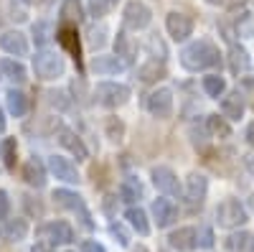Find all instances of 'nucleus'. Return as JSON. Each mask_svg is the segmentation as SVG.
Instances as JSON below:
<instances>
[{
    "label": "nucleus",
    "instance_id": "nucleus-1",
    "mask_svg": "<svg viewBox=\"0 0 254 252\" xmlns=\"http://www.w3.org/2000/svg\"><path fill=\"white\" fill-rule=\"evenodd\" d=\"M221 64V51L214 41L198 38L181 51V67L188 72H203V69H214Z\"/></svg>",
    "mask_w": 254,
    "mask_h": 252
},
{
    "label": "nucleus",
    "instance_id": "nucleus-2",
    "mask_svg": "<svg viewBox=\"0 0 254 252\" xmlns=\"http://www.w3.org/2000/svg\"><path fill=\"white\" fill-rule=\"evenodd\" d=\"M33 72L41 82H51V79H59L64 72H66V61L59 51H51V49H41L36 51L33 56Z\"/></svg>",
    "mask_w": 254,
    "mask_h": 252
},
{
    "label": "nucleus",
    "instance_id": "nucleus-3",
    "mask_svg": "<svg viewBox=\"0 0 254 252\" xmlns=\"http://www.w3.org/2000/svg\"><path fill=\"white\" fill-rule=\"evenodd\" d=\"M130 87L127 84H120V82H99L94 87V99L97 104H102V107L107 110H117L122 107V104L130 102Z\"/></svg>",
    "mask_w": 254,
    "mask_h": 252
},
{
    "label": "nucleus",
    "instance_id": "nucleus-4",
    "mask_svg": "<svg viewBox=\"0 0 254 252\" xmlns=\"http://www.w3.org/2000/svg\"><path fill=\"white\" fill-rule=\"evenodd\" d=\"M51 199L56 201V206H61V209H66V212L76 214V217H79V222L84 224V229H94L92 214H89V209H87V204H84V199H81L79 194L69 191V188H56V191H54V196H51Z\"/></svg>",
    "mask_w": 254,
    "mask_h": 252
},
{
    "label": "nucleus",
    "instance_id": "nucleus-5",
    "mask_svg": "<svg viewBox=\"0 0 254 252\" xmlns=\"http://www.w3.org/2000/svg\"><path fill=\"white\" fill-rule=\"evenodd\" d=\"M247 209L239 204V199H224L216 206V224L224 229H237L247 222Z\"/></svg>",
    "mask_w": 254,
    "mask_h": 252
},
{
    "label": "nucleus",
    "instance_id": "nucleus-6",
    "mask_svg": "<svg viewBox=\"0 0 254 252\" xmlns=\"http://www.w3.org/2000/svg\"><path fill=\"white\" fill-rule=\"evenodd\" d=\"M150 20H153V10L142 0H130L122 10V23L127 31H142L150 26Z\"/></svg>",
    "mask_w": 254,
    "mask_h": 252
},
{
    "label": "nucleus",
    "instance_id": "nucleus-7",
    "mask_svg": "<svg viewBox=\"0 0 254 252\" xmlns=\"http://www.w3.org/2000/svg\"><path fill=\"white\" fill-rule=\"evenodd\" d=\"M36 235L41 237V242H46V245H51V247H56V245H71V242H74V229H71V224H69V222H61V219L46 222L44 227H38Z\"/></svg>",
    "mask_w": 254,
    "mask_h": 252
},
{
    "label": "nucleus",
    "instance_id": "nucleus-8",
    "mask_svg": "<svg viewBox=\"0 0 254 252\" xmlns=\"http://www.w3.org/2000/svg\"><path fill=\"white\" fill-rule=\"evenodd\" d=\"M150 176H153V183H155V188H158L160 194H165V196H181V194H183L181 181H178V176L173 173V168L155 166Z\"/></svg>",
    "mask_w": 254,
    "mask_h": 252
},
{
    "label": "nucleus",
    "instance_id": "nucleus-9",
    "mask_svg": "<svg viewBox=\"0 0 254 252\" xmlns=\"http://www.w3.org/2000/svg\"><path fill=\"white\" fill-rule=\"evenodd\" d=\"M147 112L158 120H168L173 115V92L168 87L150 92V97H147Z\"/></svg>",
    "mask_w": 254,
    "mask_h": 252
},
{
    "label": "nucleus",
    "instance_id": "nucleus-10",
    "mask_svg": "<svg viewBox=\"0 0 254 252\" xmlns=\"http://www.w3.org/2000/svg\"><path fill=\"white\" fill-rule=\"evenodd\" d=\"M165 31L173 41H186L193 33V20H190V15H186L181 10H171L165 15Z\"/></svg>",
    "mask_w": 254,
    "mask_h": 252
},
{
    "label": "nucleus",
    "instance_id": "nucleus-11",
    "mask_svg": "<svg viewBox=\"0 0 254 252\" xmlns=\"http://www.w3.org/2000/svg\"><path fill=\"white\" fill-rule=\"evenodd\" d=\"M208 194V178L203 173H190L186 178V188H183V196L190 206H201L203 199Z\"/></svg>",
    "mask_w": 254,
    "mask_h": 252
},
{
    "label": "nucleus",
    "instance_id": "nucleus-12",
    "mask_svg": "<svg viewBox=\"0 0 254 252\" xmlns=\"http://www.w3.org/2000/svg\"><path fill=\"white\" fill-rule=\"evenodd\" d=\"M221 115L224 120H231V122H237L244 117V110H247V102H244V92L242 89H234V92H229L221 97Z\"/></svg>",
    "mask_w": 254,
    "mask_h": 252
},
{
    "label": "nucleus",
    "instance_id": "nucleus-13",
    "mask_svg": "<svg viewBox=\"0 0 254 252\" xmlns=\"http://www.w3.org/2000/svg\"><path fill=\"white\" fill-rule=\"evenodd\" d=\"M168 242L178 252H193L198 247V229L196 227H178L176 232L168 235Z\"/></svg>",
    "mask_w": 254,
    "mask_h": 252
},
{
    "label": "nucleus",
    "instance_id": "nucleus-14",
    "mask_svg": "<svg viewBox=\"0 0 254 252\" xmlns=\"http://www.w3.org/2000/svg\"><path fill=\"white\" fill-rule=\"evenodd\" d=\"M0 49H3L8 56H28V38L26 33H20V31H5L3 36H0Z\"/></svg>",
    "mask_w": 254,
    "mask_h": 252
},
{
    "label": "nucleus",
    "instance_id": "nucleus-15",
    "mask_svg": "<svg viewBox=\"0 0 254 252\" xmlns=\"http://www.w3.org/2000/svg\"><path fill=\"white\" fill-rule=\"evenodd\" d=\"M49 171L64 181V183H79V171H76V166L69 161V158H64V156H51L49 158Z\"/></svg>",
    "mask_w": 254,
    "mask_h": 252
},
{
    "label": "nucleus",
    "instance_id": "nucleus-16",
    "mask_svg": "<svg viewBox=\"0 0 254 252\" xmlns=\"http://www.w3.org/2000/svg\"><path fill=\"white\" fill-rule=\"evenodd\" d=\"M59 143H61V148H66L76 161H87L89 151H87L84 140H81L74 130H69V128H59Z\"/></svg>",
    "mask_w": 254,
    "mask_h": 252
},
{
    "label": "nucleus",
    "instance_id": "nucleus-17",
    "mask_svg": "<svg viewBox=\"0 0 254 252\" xmlns=\"http://www.w3.org/2000/svg\"><path fill=\"white\" fill-rule=\"evenodd\" d=\"M150 212H153V217H155L158 229L171 227V224L176 222V217H178V209H176V204H173L171 199H155L153 206H150Z\"/></svg>",
    "mask_w": 254,
    "mask_h": 252
},
{
    "label": "nucleus",
    "instance_id": "nucleus-18",
    "mask_svg": "<svg viewBox=\"0 0 254 252\" xmlns=\"http://www.w3.org/2000/svg\"><path fill=\"white\" fill-rule=\"evenodd\" d=\"M89 67H92V72L99 74V77H112V74H120V72L127 69L122 61H120L117 56H112V54H99V56H94V59L89 61Z\"/></svg>",
    "mask_w": 254,
    "mask_h": 252
},
{
    "label": "nucleus",
    "instance_id": "nucleus-19",
    "mask_svg": "<svg viewBox=\"0 0 254 252\" xmlns=\"http://www.w3.org/2000/svg\"><path fill=\"white\" fill-rule=\"evenodd\" d=\"M115 56L122 61L125 67H132L135 64V56H137V44L127 36L125 31H120L117 33V38H115Z\"/></svg>",
    "mask_w": 254,
    "mask_h": 252
},
{
    "label": "nucleus",
    "instance_id": "nucleus-20",
    "mask_svg": "<svg viewBox=\"0 0 254 252\" xmlns=\"http://www.w3.org/2000/svg\"><path fill=\"white\" fill-rule=\"evenodd\" d=\"M23 178L33 188H44L46 186V166L38 158H28L26 166H23Z\"/></svg>",
    "mask_w": 254,
    "mask_h": 252
},
{
    "label": "nucleus",
    "instance_id": "nucleus-21",
    "mask_svg": "<svg viewBox=\"0 0 254 252\" xmlns=\"http://www.w3.org/2000/svg\"><path fill=\"white\" fill-rule=\"evenodd\" d=\"M249 67H252V59H249L247 49L239 46V44H231V49H229V69H231V74L242 77L244 72H249Z\"/></svg>",
    "mask_w": 254,
    "mask_h": 252
},
{
    "label": "nucleus",
    "instance_id": "nucleus-22",
    "mask_svg": "<svg viewBox=\"0 0 254 252\" xmlns=\"http://www.w3.org/2000/svg\"><path fill=\"white\" fill-rule=\"evenodd\" d=\"M224 245L229 252H254V235L247 229H239V232H231Z\"/></svg>",
    "mask_w": 254,
    "mask_h": 252
},
{
    "label": "nucleus",
    "instance_id": "nucleus-23",
    "mask_svg": "<svg viewBox=\"0 0 254 252\" xmlns=\"http://www.w3.org/2000/svg\"><path fill=\"white\" fill-rule=\"evenodd\" d=\"M5 104H8V112L13 117H26V112H28V94L20 92V89H8L5 92Z\"/></svg>",
    "mask_w": 254,
    "mask_h": 252
},
{
    "label": "nucleus",
    "instance_id": "nucleus-24",
    "mask_svg": "<svg viewBox=\"0 0 254 252\" xmlns=\"http://www.w3.org/2000/svg\"><path fill=\"white\" fill-rule=\"evenodd\" d=\"M125 219H127V224H130L140 237H147V235H150V222H147V214L142 212L140 206H130V209H127V212H125Z\"/></svg>",
    "mask_w": 254,
    "mask_h": 252
},
{
    "label": "nucleus",
    "instance_id": "nucleus-25",
    "mask_svg": "<svg viewBox=\"0 0 254 252\" xmlns=\"http://www.w3.org/2000/svg\"><path fill=\"white\" fill-rule=\"evenodd\" d=\"M137 77H140V82H145V84H153V82L163 79V77H165V61H158V59L145 61V64L137 69Z\"/></svg>",
    "mask_w": 254,
    "mask_h": 252
},
{
    "label": "nucleus",
    "instance_id": "nucleus-26",
    "mask_svg": "<svg viewBox=\"0 0 254 252\" xmlns=\"http://www.w3.org/2000/svg\"><path fill=\"white\" fill-rule=\"evenodd\" d=\"M56 38L59 44L66 49L69 54H74V59H79V41H76V26L71 23H64L59 31H56Z\"/></svg>",
    "mask_w": 254,
    "mask_h": 252
},
{
    "label": "nucleus",
    "instance_id": "nucleus-27",
    "mask_svg": "<svg viewBox=\"0 0 254 252\" xmlns=\"http://www.w3.org/2000/svg\"><path fill=\"white\" fill-rule=\"evenodd\" d=\"M3 235H5L8 242H23V240L28 237V222L20 219V217L8 219L5 227H3Z\"/></svg>",
    "mask_w": 254,
    "mask_h": 252
},
{
    "label": "nucleus",
    "instance_id": "nucleus-28",
    "mask_svg": "<svg viewBox=\"0 0 254 252\" xmlns=\"http://www.w3.org/2000/svg\"><path fill=\"white\" fill-rule=\"evenodd\" d=\"M0 72H3V77H8L10 82H18V84H23L28 79L26 67L20 64V61H15V59H3L0 61Z\"/></svg>",
    "mask_w": 254,
    "mask_h": 252
},
{
    "label": "nucleus",
    "instance_id": "nucleus-29",
    "mask_svg": "<svg viewBox=\"0 0 254 252\" xmlns=\"http://www.w3.org/2000/svg\"><path fill=\"white\" fill-rule=\"evenodd\" d=\"M61 18H64V23H81L84 20V5H81V0H64L61 3Z\"/></svg>",
    "mask_w": 254,
    "mask_h": 252
},
{
    "label": "nucleus",
    "instance_id": "nucleus-30",
    "mask_svg": "<svg viewBox=\"0 0 254 252\" xmlns=\"http://www.w3.org/2000/svg\"><path fill=\"white\" fill-rule=\"evenodd\" d=\"M201 84H203V92L208 97H214V99H219V97L226 94V79L219 77V74H206Z\"/></svg>",
    "mask_w": 254,
    "mask_h": 252
},
{
    "label": "nucleus",
    "instance_id": "nucleus-31",
    "mask_svg": "<svg viewBox=\"0 0 254 252\" xmlns=\"http://www.w3.org/2000/svg\"><path fill=\"white\" fill-rule=\"evenodd\" d=\"M120 196H122V201H127V204L140 201V199H142V186H140V181H137V178H125L122 186H120Z\"/></svg>",
    "mask_w": 254,
    "mask_h": 252
},
{
    "label": "nucleus",
    "instance_id": "nucleus-32",
    "mask_svg": "<svg viewBox=\"0 0 254 252\" xmlns=\"http://www.w3.org/2000/svg\"><path fill=\"white\" fill-rule=\"evenodd\" d=\"M206 130L211 135H216V138H231V128H229V122L219 115H208L206 117Z\"/></svg>",
    "mask_w": 254,
    "mask_h": 252
},
{
    "label": "nucleus",
    "instance_id": "nucleus-33",
    "mask_svg": "<svg viewBox=\"0 0 254 252\" xmlns=\"http://www.w3.org/2000/svg\"><path fill=\"white\" fill-rule=\"evenodd\" d=\"M54 26L49 23V20H36V23H33V38H36V44L38 46H46L49 44V41L54 38Z\"/></svg>",
    "mask_w": 254,
    "mask_h": 252
},
{
    "label": "nucleus",
    "instance_id": "nucleus-34",
    "mask_svg": "<svg viewBox=\"0 0 254 252\" xmlns=\"http://www.w3.org/2000/svg\"><path fill=\"white\" fill-rule=\"evenodd\" d=\"M15 151H18L15 138H5L3 143H0V156H3L5 168H13V166H15Z\"/></svg>",
    "mask_w": 254,
    "mask_h": 252
},
{
    "label": "nucleus",
    "instance_id": "nucleus-35",
    "mask_svg": "<svg viewBox=\"0 0 254 252\" xmlns=\"http://www.w3.org/2000/svg\"><path fill=\"white\" fill-rule=\"evenodd\" d=\"M49 104L54 110H59V112H64V110H69V104H71V99H69V94L64 92V89H51L49 94Z\"/></svg>",
    "mask_w": 254,
    "mask_h": 252
},
{
    "label": "nucleus",
    "instance_id": "nucleus-36",
    "mask_svg": "<svg viewBox=\"0 0 254 252\" xmlns=\"http://www.w3.org/2000/svg\"><path fill=\"white\" fill-rule=\"evenodd\" d=\"M115 5H117V0H89V15L102 18V15H107Z\"/></svg>",
    "mask_w": 254,
    "mask_h": 252
},
{
    "label": "nucleus",
    "instance_id": "nucleus-37",
    "mask_svg": "<svg viewBox=\"0 0 254 252\" xmlns=\"http://www.w3.org/2000/svg\"><path fill=\"white\" fill-rule=\"evenodd\" d=\"M104 36H107V28H104V26H89V28H87V41H89L92 49L104 46V41H107Z\"/></svg>",
    "mask_w": 254,
    "mask_h": 252
},
{
    "label": "nucleus",
    "instance_id": "nucleus-38",
    "mask_svg": "<svg viewBox=\"0 0 254 252\" xmlns=\"http://www.w3.org/2000/svg\"><path fill=\"white\" fill-rule=\"evenodd\" d=\"M110 235H112L122 247H130V235H127V229H125L120 222H112V224H110Z\"/></svg>",
    "mask_w": 254,
    "mask_h": 252
},
{
    "label": "nucleus",
    "instance_id": "nucleus-39",
    "mask_svg": "<svg viewBox=\"0 0 254 252\" xmlns=\"http://www.w3.org/2000/svg\"><path fill=\"white\" fill-rule=\"evenodd\" d=\"M107 135H110V140H115V143L122 140V135H125V125H122L117 117H110V120H107Z\"/></svg>",
    "mask_w": 254,
    "mask_h": 252
},
{
    "label": "nucleus",
    "instance_id": "nucleus-40",
    "mask_svg": "<svg viewBox=\"0 0 254 252\" xmlns=\"http://www.w3.org/2000/svg\"><path fill=\"white\" fill-rule=\"evenodd\" d=\"M198 247L201 250H211V247H214V232H211V227H201L198 229Z\"/></svg>",
    "mask_w": 254,
    "mask_h": 252
},
{
    "label": "nucleus",
    "instance_id": "nucleus-41",
    "mask_svg": "<svg viewBox=\"0 0 254 252\" xmlns=\"http://www.w3.org/2000/svg\"><path fill=\"white\" fill-rule=\"evenodd\" d=\"M10 209H13V204H10V196H8V191H3L0 188V219H10Z\"/></svg>",
    "mask_w": 254,
    "mask_h": 252
},
{
    "label": "nucleus",
    "instance_id": "nucleus-42",
    "mask_svg": "<svg viewBox=\"0 0 254 252\" xmlns=\"http://www.w3.org/2000/svg\"><path fill=\"white\" fill-rule=\"evenodd\" d=\"M31 199H33V196H23V204H26V206H28V209H31V212H33V214H36V217H41V214H44V206H41V204H38V201H36V204H33V201H31Z\"/></svg>",
    "mask_w": 254,
    "mask_h": 252
},
{
    "label": "nucleus",
    "instance_id": "nucleus-43",
    "mask_svg": "<svg viewBox=\"0 0 254 252\" xmlns=\"http://www.w3.org/2000/svg\"><path fill=\"white\" fill-rule=\"evenodd\" d=\"M81 252H107V250H104L99 242L89 240V242H84V245H81Z\"/></svg>",
    "mask_w": 254,
    "mask_h": 252
},
{
    "label": "nucleus",
    "instance_id": "nucleus-44",
    "mask_svg": "<svg viewBox=\"0 0 254 252\" xmlns=\"http://www.w3.org/2000/svg\"><path fill=\"white\" fill-rule=\"evenodd\" d=\"M244 138H247V143L254 148V122H249L247 125V130H244Z\"/></svg>",
    "mask_w": 254,
    "mask_h": 252
},
{
    "label": "nucleus",
    "instance_id": "nucleus-45",
    "mask_svg": "<svg viewBox=\"0 0 254 252\" xmlns=\"http://www.w3.org/2000/svg\"><path fill=\"white\" fill-rule=\"evenodd\" d=\"M31 252H54V250H51V245H46V242H36V245L31 247Z\"/></svg>",
    "mask_w": 254,
    "mask_h": 252
},
{
    "label": "nucleus",
    "instance_id": "nucleus-46",
    "mask_svg": "<svg viewBox=\"0 0 254 252\" xmlns=\"http://www.w3.org/2000/svg\"><path fill=\"white\" fill-rule=\"evenodd\" d=\"M5 130V115H3V110H0V133Z\"/></svg>",
    "mask_w": 254,
    "mask_h": 252
},
{
    "label": "nucleus",
    "instance_id": "nucleus-47",
    "mask_svg": "<svg viewBox=\"0 0 254 252\" xmlns=\"http://www.w3.org/2000/svg\"><path fill=\"white\" fill-rule=\"evenodd\" d=\"M203 3H208V5H221V3H226V0H203Z\"/></svg>",
    "mask_w": 254,
    "mask_h": 252
},
{
    "label": "nucleus",
    "instance_id": "nucleus-48",
    "mask_svg": "<svg viewBox=\"0 0 254 252\" xmlns=\"http://www.w3.org/2000/svg\"><path fill=\"white\" fill-rule=\"evenodd\" d=\"M13 3H18V5H28L31 0H13Z\"/></svg>",
    "mask_w": 254,
    "mask_h": 252
},
{
    "label": "nucleus",
    "instance_id": "nucleus-49",
    "mask_svg": "<svg viewBox=\"0 0 254 252\" xmlns=\"http://www.w3.org/2000/svg\"><path fill=\"white\" fill-rule=\"evenodd\" d=\"M46 3H54V0H46Z\"/></svg>",
    "mask_w": 254,
    "mask_h": 252
},
{
    "label": "nucleus",
    "instance_id": "nucleus-50",
    "mask_svg": "<svg viewBox=\"0 0 254 252\" xmlns=\"http://www.w3.org/2000/svg\"><path fill=\"white\" fill-rule=\"evenodd\" d=\"M0 74H3V72H0ZM0 79H3V77H0Z\"/></svg>",
    "mask_w": 254,
    "mask_h": 252
},
{
    "label": "nucleus",
    "instance_id": "nucleus-51",
    "mask_svg": "<svg viewBox=\"0 0 254 252\" xmlns=\"http://www.w3.org/2000/svg\"><path fill=\"white\" fill-rule=\"evenodd\" d=\"M66 252H69V250H66Z\"/></svg>",
    "mask_w": 254,
    "mask_h": 252
}]
</instances>
